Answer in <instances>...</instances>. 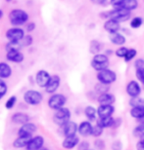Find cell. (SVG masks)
Here are the masks:
<instances>
[{
	"mask_svg": "<svg viewBox=\"0 0 144 150\" xmlns=\"http://www.w3.org/2000/svg\"><path fill=\"white\" fill-rule=\"evenodd\" d=\"M91 67L93 68L95 71H102L105 70L110 67V59L109 57L106 56L105 54H97L92 57L91 62H90Z\"/></svg>",
	"mask_w": 144,
	"mask_h": 150,
	"instance_id": "1",
	"label": "cell"
},
{
	"mask_svg": "<svg viewBox=\"0 0 144 150\" xmlns=\"http://www.w3.org/2000/svg\"><path fill=\"white\" fill-rule=\"evenodd\" d=\"M96 79H97L99 83L104 84L106 86H111L118 79V75H117L116 71L110 69V68H107L105 70L97 72V74H96Z\"/></svg>",
	"mask_w": 144,
	"mask_h": 150,
	"instance_id": "2",
	"label": "cell"
},
{
	"mask_svg": "<svg viewBox=\"0 0 144 150\" xmlns=\"http://www.w3.org/2000/svg\"><path fill=\"white\" fill-rule=\"evenodd\" d=\"M29 15L26 11L22 9H15L12 10L9 14V21H10L11 25L14 26H20L24 25L25 23L28 22Z\"/></svg>",
	"mask_w": 144,
	"mask_h": 150,
	"instance_id": "3",
	"label": "cell"
},
{
	"mask_svg": "<svg viewBox=\"0 0 144 150\" xmlns=\"http://www.w3.org/2000/svg\"><path fill=\"white\" fill-rule=\"evenodd\" d=\"M67 100H68V98L65 95L53 94V95H51V97L49 98H48L47 104H48V106H49V108L56 111V110L65 107L66 103H67Z\"/></svg>",
	"mask_w": 144,
	"mask_h": 150,
	"instance_id": "4",
	"label": "cell"
},
{
	"mask_svg": "<svg viewBox=\"0 0 144 150\" xmlns=\"http://www.w3.org/2000/svg\"><path fill=\"white\" fill-rule=\"evenodd\" d=\"M72 112L68 107H63L61 109L56 110L53 115V121L56 125L62 127L63 125L66 124L67 122L71 121Z\"/></svg>",
	"mask_w": 144,
	"mask_h": 150,
	"instance_id": "5",
	"label": "cell"
},
{
	"mask_svg": "<svg viewBox=\"0 0 144 150\" xmlns=\"http://www.w3.org/2000/svg\"><path fill=\"white\" fill-rule=\"evenodd\" d=\"M130 11H128L125 9L122 8H115L114 10L108 12L107 15L105 17L109 18V19L115 20L119 23H123L128 21L130 18Z\"/></svg>",
	"mask_w": 144,
	"mask_h": 150,
	"instance_id": "6",
	"label": "cell"
},
{
	"mask_svg": "<svg viewBox=\"0 0 144 150\" xmlns=\"http://www.w3.org/2000/svg\"><path fill=\"white\" fill-rule=\"evenodd\" d=\"M43 100V96L40 92L35 90H29L24 94V100L29 105H38Z\"/></svg>",
	"mask_w": 144,
	"mask_h": 150,
	"instance_id": "7",
	"label": "cell"
},
{
	"mask_svg": "<svg viewBox=\"0 0 144 150\" xmlns=\"http://www.w3.org/2000/svg\"><path fill=\"white\" fill-rule=\"evenodd\" d=\"M125 93L130 97V98L140 97L142 93V85L137 80L128 81L127 86H125Z\"/></svg>",
	"mask_w": 144,
	"mask_h": 150,
	"instance_id": "8",
	"label": "cell"
},
{
	"mask_svg": "<svg viewBox=\"0 0 144 150\" xmlns=\"http://www.w3.org/2000/svg\"><path fill=\"white\" fill-rule=\"evenodd\" d=\"M60 128H61V132L65 137L77 136L79 133V125L75 121H69Z\"/></svg>",
	"mask_w": 144,
	"mask_h": 150,
	"instance_id": "9",
	"label": "cell"
},
{
	"mask_svg": "<svg viewBox=\"0 0 144 150\" xmlns=\"http://www.w3.org/2000/svg\"><path fill=\"white\" fill-rule=\"evenodd\" d=\"M25 31L20 28H9L6 32V38L9 42H19L25 38Z\"/></svg>",
	"mask_w": 144,
	"mask_h": 150,
	"instance_id": "10",
	"label": "cell"
},
{
	"mask_svg": "<svg viewBox=\"0 0 144 150\" xmlns=\"http://www.w3.org/2000/svg\"><path fill=\"white\" fill-rule=\"evenodd\" d=\"M94 125L90 121L85 120V121L80 122L79 124V134L82 137H88L92 136V131H93Z\"/></svg>",
	"mask_w": 144,
	"mask_h": 150,
	"instance_id": "11",
	"label": "cell"
},
{
	"mask_svg": "<svg viewBox=\"0 0 144 150\" xmlns=\"http://www.w3.org/2000/svg\"><path fill=\"white\" fill-rule=\"evenodd\" d=\"M37 130V125L32 122L26 123L21 126V128L18 131V137H32V134H34Z\"/></svg>",
	"mask_w": 144,
	"mask_h": 150,
	"instance_id": "12",
	"label": "cell"
},
{
	"mask_svg": "<svg viewBox=\"0 0 144 150\" xmlns=\"http://www.w3.org/2000/svg\"><path fill=\"white\" fill-rule=\"evenodd\" d=\"M60 85H61V78H60L59 75L54 74L51 76L49 83H48L47 86L45 87V92L47 94H50V95L56 94L57 90L59 89Z\"/></svg>",
	"mask_w": 144,
	"mask_h": 150,
	"instance_id": "13",
	"label": "cell"
},
{
	"mask_svg": "<svg viewBox=\"0 0 144 150\" xmlns=\"http://www.w3.org/2000/svg\"><path fill=\"white\" fill-rule=\"evenodd\" d=\"M51 76L52 75H50L48 71L41 69L39 71H37V75H35V82H37V84L40 88H45L47 84L49 83Z\"/></svg>",
	"mask_w": 144,
	"mask_h": 150,
	"instance_id": "14",
	"label": "cell"
},
{
	"mask_svg": "<svg viewBox=\"0 0 144 150\" xmlns=\"http://www.w3.org/2000/svg\"><path fill=\"white\" fill-rule=\"evenodd\" d=\"M97 103L98 104L103 105H114V103H116V96L110 92L99 95L97 96Z\"/></svg>",
	"mask_w": 144,
	"mask_h": 150,
	"instance_id": "15",
	"label": "cell"
},
{
	"mask_svg": "<svg viewBox=\"0 0 144 150\" xmlns=\"http://www.w3.org/2000/svg\"><path fill=\"white\" fill-rule=\"evenodd\" d=\"M115 106L114 105H103V104H99L97 106V115L98 118H106V117L113 116L115 113Z\"/></svg>",
	"mask_w": 144,
	"mask_h": 150,
	"instance_id": "16",
	"label": "cell"
},
{
	"mask_svg": "<svg viewBox=\"0 0 144 150\" xmlns=\"http://www.w3.org/2000/svg\"><path fill=\"white\" fill-rule=\"evenodd\" d=\"M104 29L109 34H114L117 33V32H120V30H121V23L112 19H108L104 23Z\"/></svg>",
	"mask_w": 144,
	"mask_h": 150,
	"instance_id": "17",
	"label": "cell"
},
{
	"mask_svg": "<svg viewBox=\"0 0 144 150\" xmlns=\"http://www.w3.org/2000/svg\"><path fill=\"white\" fill-rule=\"evenodd\" d=\"M44 144V139L42 136H35L32 137L29 144L27 145V150H40L42 149Z\"/></svg>",
	"mask_w": 144,
	"mask_h": 150,
	"instance_id": "18",
	"label": "cell"
},
{
	"mask_svg": "<svg viewBox=\"0 0 144 150\" xmlns=\"http://www.w3.org/2000/svg\"><path fill=\"white\" fill-rule=\"evenodd\" d=\"M80 142V139L77 134V136H74V137H65L64 140L62 142V146H63V148H65L67 150H72L77 147Z\"/></svg>",
	"mask_w": 144,
	"mask_h": 150,
	"instance_id": "19",
	"label": "cell"
},
{
	"mask_svg": "<svg viewBox=\"0 0 144 150\" xmlns=\"http://www.w3.org/2000/svg\"><path fill=\"white\" fill-rule=\"evenodd\" d=\"M85 116L86 120L92 122H96L98 120V115H97V108L94 107L93 105H87L85 106V110H83Z\"/></svg>",
	"mask_w": 144,
	"mask_h": 150,
	"instance_id": "20",
	"label": "cell"
},
{
	"mask_svg": "<svg viewBox=\"0 0 144 150\" xmlns=\"http://www.w3.org/2000/svg\"><path fill=\"white\" fill-rule=\"evenodd\" d=\"M11 121L15 123V124L24 125V124H26V123L29 122V116L27 113H24V112H16L12 115Z\"/></svg>",
	"mask_w": 144,
	"mask_h": 150,
	"instance_id": "21",
	"label": "cell"
},
{
	"mask_svg": "<svg viewBox=\"0 0 144 150\" xmlns=\"http://www.w3.org/2000/svg\"><path fill=\"white\" fill-rule=\"evenodd\" d=\"M138 7V1L137 0H121L119 5L116 8L125 9L128 11H133Z\"/></svg>",
	"mask_w": 144,
	"mask_h": 150,
	"instance_id": "22",
	"label": "cell"
},
{
	"mask_svg": "<svg viewBox=\"0 0 144 150\" xmlns=\"http://www.w3.org/2000/svg\"><path fill=\"white\" fill-rule=\"evenodd\" d=\"M110 41L111 43L114 44V45H117V46H124L127 42V38L123 33L121 32H117V33H114V34H110Z\"/></svg>",
	"mask_w": 144,
	"mask_h": 150,
	"instance_id": "23",
	"label": "cell"
},
{
	"mask_svg": "<svg viewBox=\"0 0 144 150\" xmlns=\"http://www.w3.org/2000/svg\"><path fill=\"white\" fill-rule=\"evenodd\" d=\"M6 58L8 61L16 62V64H19L24 61V55L20 51H8L6 54Z\"/></svg>",
	"mask_w": 144,
	"mask_h": 150,
	"instance_id": "24",
	"label": "cell"
},
{
	"mask_svg": "<svg viewBox=\"0 0 144 150\" xmlns=\"http://www.w3.org/2000/svg\"><path fill=\"white\" fill-rule=\"evenodd\" d=\"M130 115L135 119V121L141 120L144 118V105L142 106H136V107H130Z\"/></svg>",
	"mask_w": 144,
	"mask_h": 150,
	"instance_id": "25",
	"label": "cell"
},
{
	"mask_svg": "<svg viewBox=\"0 0 144 150\" xmlns=\"http://www.w3.org/2000/svg\"><path fill=\"white\" fill-rule=\"evenodd\" d=\"M114 123H115V118L113 116L106 117V118H98L96 121V124L101 126L103 129H113Z\"/></svg>",
	"mask_w": 144,
	"mask_h": 150,
	"instance_id": "26",
	"label": "cell"
},
{
	"mask_svg": "<svg viewBox=\"0 0 144 150\" xmlns=\"http://www.w3.org/2000/svg\"><path fill=\"white\" fill-rule=\"evenodd\" d=\"M32 137H18L16 139L14 140L13 146L15 148H24L27 147L29 144V140L32 139Z\"/></svg>",
	"mask_w": 144,
	"mask_h": 150,
	"instance_id": "27",
	"label": "cell"
},
{
	"mask_svg": "<svg viewBox=\"0 0 144 150\" xmlns=\"http://www.w3.org/2000/svg\"><path fill=\"white\" fill-rule=\"evenodd\" d=\"M12 74V68L6 62H0V79L9 78Z\"/></svg>",
	"mask_w": 144,
	"mask_h": 150,
	"instance_id": "28",
	"label": "cell"
},
{
	"mask_svg": "<svg viewBox=\"0 0 144 150\" xmlns=\"http://www.w3.org/2000/svg\"><path fill=\"white\" fill-rule=\"evenodd\" d=\"M102 49H103V44L98 40H92L90 42V44H89V52L93 56L97 55V54H100Z\"/></svg>",
	"mask_w": 144,
	"mask_h": 150,
	"instance_id": "29",
	"label": "cell"
},
{
	"mask_svg": "<svg viewBox=\"0 0 144 150\" xmlns=\"http://www.w3.org/2000/svg\"><path fill=\"white\" fill-rule=\"evenodd\" d=\"M133 137L134 139H140L144 136V124H137L135 127L133 129Z\"/></svg>",
	"mask_w": 144,
	"mask_h": 150,
	"instance_id": "30",
	"label": "cell"
},
{
	"mask_svg": "<svg viewBox=\"0 0 144 150\" xmlns=\"http://www.w3.org/2000/svg\"><path fill=\"white\" fill-rule=\"evenodd\" d=\"M94 92L97 94L98 96L99 95H102V94H105V93H108L110 91V86H106V85H104V84H101V83H99L97 82L94 85Z\"/></svg>",
	"mask_w": 144,
	"mask_h": 150,
	"instance_id": "31",
	"label": "cell"
},
{
	"mask_svg": "<svg viewBox=\"0 0 144 150\" xmlns=\"http://www.w3.org/2000/svg\"><path fill=\"white\" fill-rule=\"evenodd\" d=\"M128 104L130 107H136V106H142L144 105V98L137 97V98H131L128 100Z\"/></svg>",
	"mask_w": 144,
	"mask_h": 150,
	"instance_id": "32",
	"label": "cell"
},
{
	"mask_svg": "<svg viewBox=\"0 0 144 150\" xmlns=\"http://www.w3.org/2000/svg\"><path fill=\"white\" fill-rule=\"evenodd\" d=\"M104 130L101 127V126H99L98 124H95L94 127H93V131H92V137H94V139H100V137H102V134L104 133Z\"/></svg>",
	"mask_w": 144,
	"mask_h": 150,
	"instance_id": "33",
	"label": "cell"
},
{
	"mask_svg": "<svg viewBox=\"0 0 144 150\" xmlns=\"http://www.w3.org/2000/svg\"><path fill=\"white\" fill-rule=\"evenodd\" d=\"M137 56V50L134 48H128L127 56L125 57V62H130L133 61V59H135V57Z\"/></svg>",
	"mask_w": 144,
	"mask_h": 150,
	"instance_id": "34",
	"label": "cell"
},
{
	"mask_svg": "<svg viewBox=\"0 0 144 150\" xmlns=\"http://www.w3.org/2000/svg\"><path fill=\"white\" fill-rule=\"evenodd\" d=\"M142 25H143V19L140 17H135L130 21L131 28H139Z\"/></svg>",
	"mask_w": 144,
	"mask_h": 150,
	"instance_id": "35",
	"label": "cell"
},
{
	"mask_svg": "<svg viewBox=\"0 0 144 150\" xmlns=\"http://www.w3.org/2000/svg\"><path fill=\"white\" fill-rule=\"evenodd\" d=\"M93 145L95 147V150H105L106 149V142L102 139H95Z\"/></svg>",
	"mask_w": 144,
	"mask_h": 150,
	"instance_id": "36",
	"label": "cell"
},
{
	"mask_svg": "<svg viewBox=\"0 0 144 150\" xmlns=\"http://www.w3.org/2000/svg\"><path fill=\"white\" fill-rule=\"evenodd\" d=\"M128 48L127 47H125V46L119 47L118 49L115 51V55L120 59H125V57L127 56V54H128Z\"/></svg>",
	"mask_w": 144,
	"mask_h": 150,
	"instance_id": "37",
	"label": "cell"
},
{
	"mask_svg": "<svg viewBox=\"0 0 144 150\" xmlns=\"http://www.w3.org/2000/svg\"><path fill=\"white\" fill-rule=\"evenodd\" d=\"M8 91V86L6 82L3 79H0V100H2L4 98V96L7 94Z\"/></svg>",
	"mask_w": 144,
	"mask_h": 150,
	"instance_id": "38",
	"label": "cell"
},
{
	"mask_svg": "<svg viewBox=\"0 0 144 150\" xmlns=\"http://www.w3.org/2000/svg\"><path fill=\"white\" fill-rule=\"evenodd\" d=\"M135 77L137 81L144 87V68L135 69Z\"/></svg>",
	"mask_w": 144,
	"mask_h": 150,
	"instance_id": "39",
	"label": "cell"
},
{
	"mask_svg": "<svg viewBox=\"0 0 144 150\" xmlns=\"http://www.w3.org/2000/svg\"><path fill=\"white\" fill-rule=\"evenodd\" d=\"M17 103V97L16 96H12L7 100V101L5 103V107L7 109H12L15 106V104Z\"/></svg>",
	"mask_w": 144,
	"mask_h": 150,
	"instance_id": "40",
	"label": "cell"
},
{
	"mask_svg": "<svg viewBox=\"0 0 144 150\" xmlns=\"http://www.w3.org/2000/svg\"><path fill=\"white\" fill-rule=\"evenodd\" d=\"M77 150H89L90 149V143L87 140H80V144L77 145Z\"/></svg>",
	"mask_w": 144,
	"mask_h": 150,
	"instance_id": "41",
	"label": "cell"
},
{
	"mask_svg": "<svg viewBox=\"0 0 144 150\" xmlns=\"http://www.w3.org/2000/svg\"><path fill=\"white\" fill-rule=\"evenodd\" d=\"M123 147H124L123 142L119 139L115 140V142L111 144V148H112V150H123Z\"/></svg>",
	"mask_w": 144,
	"mask_h": 150,
	"instance_id": "42",
	"label": "cell"
},
{
	"mask_svg": "<svg viewBox=\"0 0 144 150\" xmlns=\"http://www.w3.org/2000/svg\"><path fill=\"white\" fill-rule=\"evenodd\" d=\"M135 149L136 150H144V136L137 139V142L135 143Z\"/></svg>",
	"mask_w": 144,
	"mask_h": 150,
	"instance_id": "43",
	"label": "cell"
},
{
	"mask_svg": "<svg viewBox=\"0 0 144 150\" xmlns=\"http://www.w3.org/2000/svg\"><path fill=\"white\" fill-rule=\"evenodd\" d=\"M32 37L31 36V35H27V36H25V38L22 40V43H23V46L26 47V46H29V45L32 44Z\"/></svg>",
	"mask_w": 144,
	"mask_h": 150,
	"instance_id": "44",
	"label": "cell"
},
{
	"mask_svg": "<svg viewBox=\"0 0 144 150\" xmlns=\"http://www.w3.org/2000/svg\"><path fill=\"white\" fill-rule=\"evenodd\" d=\"M134 68L135 69L144 68V59H136L134 62Z\"/></svg>",
	"mask_w": 144,
	"mask_h": 150,
	"instance_id": "45",
	"label": "cell"
},
{
	"mask_svg": "<svg viewBox=\"0 0 144 150\" xmlns=\"http://www.w3.org/2000/svg\"><path fill=\"white\" fill-rule=\"evenodd\" d=\"M123 124V119L122 118H115V123H114V126H113V129H118L122 126Z\"/></svg>",
	"mask_w": 144,
	"mask_h": 150,
	"instance_id": "46",
	"label": "cell"
},
{
	"mask_svg": "<svg viewBox=\"0 0 144 150\" xmlns=\"http://www.w3.org/2000/svg\"><path fill=\"white\" fill-rule=\"evenodd\" d=\"M34 28H35V23H29L27 25V31H29V32H31L32 30H34Z\"/></svg>",
	"mask_w": 144,
	"mask_h": 150,
	"instance_id": "47",
	"label": "cell"
},
{
	"mask_svg": "<svg viewBox=\"0 0 144 150\" xmlns=\"http://www.w3.org/2000/svg\"><path fill=\"white\" fill-rule=\"evenodd\" d=\"M90 1H91L92 3H93V4L101 5V4H104V3L107 1V0H90Z\"/></svg>",
	"mask_w": 144,
	"mask_h": 150,
	"instance_id": "48",
	"label": "cell"
},
{
	"mask_svg": "<svg viewBox=\"0 0 144 150\" xmlns=\"http://www.w3.org/2000/svg\"><path fill=\"white\" fill-rule=\"evenodd\" d=\"M114 53H115V52H114L113 50H111V49H107V50H105V52H104L105 55L108 56V57H110L111 55H113Z\"/></svg>",
	"mask_w": 144,
	"mask_h": 150,
	"instance_id": "49",
	"label": "cell"
},
{
	"mask_svg": "<svg viewBox=\"0 0 144 150\" xmlns=\"http://www.w3.org/2000/svg\"><path fill=\"white\" fill-rule=\"evenodd\" d=\"M2 17H3V11L1 10V9H0V19H1Z\"/></svg>",
	"mask_w": 144,
	"mask_h": 150,
	"instance_id": "50",
	"label": "cell"
},
{
	"mask_svg": "<svg viewBox=\"0 0 144 150\" xmlns=\"http://www.w3.org/2000/svg\"><path fill=\"white\" fill-rule=\"evenodd\" d=\"M40 150H48V149H45V148H42V149H40Z\"/></svg>",
	"mask_w": 144,
	"mask_h": 150,
	"instance_id": "51",
	"label": "cell"
},
{
	"mask_svg": "<svg viewBox=\"0 0 144 150\" xmlns=\"http://www.w3.org/2000/svg\"><path fill=\"white\" fill-rule=\"evenodd\" d=\"M6 1H7V2H10V1H11V0H6Z\"/></svg>",
	"mask_w": 144,
	"mask_h": 150,
	"instance_id": "52",
	"label": "cell"
},
{
	"mask_svg": "<svg viewBox=\"0 0 144 150\" xmlns=\"http://www.w3.org/2000/svg\"><path fill=\"white\" fill-rule=\"evenodd\" d=\"M89 150H95V149H89Z\"/></svg>",
	"mask_w": 144,
	"mask_h": 150,
	"instance_id": "53",
	"label": "cell"
}]
</instances>
